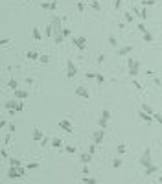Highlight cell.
<instances>
[{
  "instance_id": "29",
  "label": "cell",
  "mask_w": 162,
  "mask_h": 184,
  "mask_svg": "<svg viewBox=\"0 0 162 184\" xmlns=\"http://www.w3.org/2000/svg\"><path fill=\"white\" fill-rule=\"evenodd\" d=\"M109 44H111V46H116V44H118V40H116L114 35H109Z\"/></svg>"
},
{
  "instance_id": "41",
  "label": "cell",
  "mask_w": 162,
  "mask_h": 184,
  "mask_svg": "<svg viewBox=\"0 0 162 184\" xmlns=\"http://www.w3.org/2000/svg\"><path fill=\"white\" fill-rule=\"evenodd\" d=\"M66 153H76V146H66Z\"/></svg>"
},
{
  "instance_id": "40",
  "label": "cell",
  "mask_w": 162,
  "mask_h": 184,
  "mask_svg": "<svg viewBox=\"0 0 162 184\" xmlns=\"http://www.w3.org/2000/svg\"><path fill=\"white\" fill-rule=\"evenodd\" d=\"M142 4L146 6V8L147 6H155V0H142Z\"/></svg>"
},
{
  "instance_id": "32",
  "label": "cell",
  "mask_w": 162,
  "mask_h": 184,
  "mask_svg": "<svg viewBox=\"0 0 162 184\" xmlns=\"http://www.w3.org/2000/svg\"><path fill=\"white\" fill-rule=\"evenodd\" d=\"M63 40H65V35H63V33H57V35H55V43H63Z\"/></svg>"
},
{
  "instance_id": "37",
  "label": "cell",
  "mask_w": 162,
  "mask_h": 184,
  "mask_svg": "<svg viewBox=\"0 0 162 184\" xmlns=\"http://www.w3.org/2000/svg\"><path fill=\"white\" fill-rule=\"evenodd\" d=\"M153 118H155V120H157V121H158V124L162 125V114H158V112H155V114H153Z\"/></svg>"
},
{
  "instance_id": "15",
  "label": "cell",
  "mask_w": 162,
  "mask_h": 184,
  "mask_svg": "<svg viewBox=\"0 0 162 184\" xmlns=\"http://www.w3.org/2000/svg\"><path fill=\"white\" fill-rule=\"evenodd\" d=\"M79 160L83 162V164H90V160H92V153H83L79 156Z\"/></svg>"
},
{
  "instance_id": "14",
  "label": "cell",
  "mask_w": 162,
  "mask_h": 184,
  "mask_svg": "<svg viewBox=\"0 0 162 184\" xmlns=\"http://www.w3.org/2000/svg\"><path fill=\"white\" fill-rule=\"evenodd\" d=\"M17 105H19V99H17V98L6 101V109H8V111H11V109H15V111H17Z\"/></svg>"
},
{
  "instance_id": "6",
  "label": "cell",
  "mask_w": 162,
  "mask_h": 184,
  "mask_svg": "<svg viewBox=\"0 0 162 184\" xmlns=\"http://www.w3.org/2000/svg\"><path fill=\"white\" fill-rule=\"evenodd\" d=\"M59 129H63V131H66V133H72V131H74V127H72V124H70V120H59Z\"/></svg>"
},
{
  "instance_id": "9",
  "label": "cell",
  "mask_w": 162,
  "mask_h": 184,
  "mask_svg": "<svg viewBox=\"0 0 162 184\" xmlns=\"http://www.w3.org/2000/svg\"><path fill=\"white\" fill-rule=\"evenodd\" d=\"M31 138L35 140V142H41L44 138V133H43V129L41 127H33V134H31Z\"/></svg>"
},
{
  "instance_id": "34",
  "label": "cell",
  "mask_w": 162,
  "mask_h": 184,
  "mask_svg": "<svg viewBox=\"0 0 162 184\" xmlns=\"http://www.w3.org/2000/svg\"><path fill=\"white\" fill-rule=\"evenodd\" d=\"M96 81H98L100 85H103V83H105V77L101 76V74H96Z\"/></svg>"
},
{
  "instance_id": "28",
  "label": "cell",
  "mask_w": 162,
  "mask_h": 184,
  "mask_svg": "<svg viewBox=\"0 0 162 184\" xmlns=\"http://www.w3.org/2000/svg\"><path fill=\"white\" fill-rule=\"evenodd\" d=\"M44 33H46V37H50L52 33H54V26H46V28H44Z\"/></svg>"
},
{
  "instance_id": "8",
  "label": "cell",
  "mask_w": 162,
  "mask_h": 184,
  "mask_svg": "<svg viewBox=\"0 0 162 184\" xmlns=\"http://www.w3.org/2000/svg\"><path fill=\"white\" fill-rule=\"evenodd\" d=\"M76 96H81L83 99H90V92L87 90L85 87H77L76 88Z\"/></svg>"
},
{
  "instance_id": "1",
  "label": "cell",
  "mask_w": 162,
  "mask_h": 184,
  "mask_svg": "<svg viewBox=\"0 0 162 184\" xmlns=\"http://www.w3.org/2000/svg\"><path fill=\"white\" fill-rule=\"evenodd\" d=\"M138 162H140V166H142L144 169H146L147 166H151V164H153V160H151V149H149V147H146V149H144V153H142V156H140V160H138Z\"/></svg>"
},
{
  "instance_id": "26",
  "label": "cell",
  "mask_w": 162,
  "mask_h": 184,
  "mask_svg": "<svg viewBox=\"0 0 162 184\" xmlns=\"http://www.w3.org/2000/svg\"><path fill=\"white\" fill-rule=\"evenodd\" d=\"M144 40H146V43H153V33L146 31V33H144Z\"/></svg>"
},
{
  "instance_id": "43",
  "label": "cell",
  "mask_w": 162,
  "mask_h": 184,
  "mask_svg": "<svg viewBox=\"0 0 162 184\" xmlns=\"http://www.w3.org/2000/svg\"><path fill=\"white\" fill-rule=\"evenodd\" d=\"M22 109H24V103H22V99H19V105H17V111L20 112V111H22Z\"/></svg>"
},
{
  "instance_id": "12",
  "label": "cell",
  "mask_w": 162,
  "mask_h": 184,
  "mask_svg": "<svg viewBox=\"0 0 162 184\" xmlns=\"http://www.w3.org/2000/svg\"><path fill=\"white\" fill-rule=\"evenodd\" d=\"M13 92H15V98H17V99H22V101H24V99L28 98V92L22 90V88H17V90H13Z\"/></svg>"
},
{
  "instance_id": "48",
  "label": "cell",
  "mask_w": 162,
  "mask_h": 184,
  "mask_svg": "<svg viewBox=\"0 0 162 184\" xmlns=\"http://www.w3.org/2000/svg\"><path fill=\"white\" fill-rule=\"evenodd\" d=\"M94 151H96V144H90V147H88V153H92V155H94Z\"/></svg>"
},
{
  "instance_id": "46",
  "label": "cell",
  "mask_w": 162,
  "mask_h": 184,
  "mask_svg": "<svg viewBox=\"0 0 162 184\" xmlns=\"http://www.w3.org/2000/svg\"><path fill=\"white\" fill-rule=\"evenodd\" d=\"M76 8H77V11H83V9H85V6H83L81 2H77V4H76Z\"/></svg>"
},
{
  "instance_id": "13",
  "label": "cell",
  "mask_w": 162,
  "mask_h": 184,
  "mask_svg": "<svg viewBox=\"0 0 162 184\" xmlns=\"http://www.w3.org/2000/svg\"><path fill=\"white\" fill-rule=\"evenodd\" d=\"M41 8H43V9H52V11H57V4H55V2H43V4H41Z\"/></svg>"
},
{
  "instance_id": "11",
  "label": "cell",
  "mask_w": 162,
  "mask_h": 184,
  "mask_svg": "<svg viewBox=\"0 0 162 184\" xmlns=\"http://www.w3.org/2000/svg\"><path fill=\"white\" fill-rule=\"evenodd\" d=\"M138 118L142 120V121H147V124H151V121L155 120V118L151 116V114H147L146 111H142V109H140V111H138Z\"/></svg>"
},
{
  "instance_id": "18",
  "label": "cell",
  "mask_w": 162,
  "mask_h": 184,
  "mask_svg": "<svg viewBox=\"0 0 162 184\" xmlns=\"http://www.w3.org/2000/svg\"><path fill=\"white\" fill-rule=\"evenodd\" d=\"M157 171H158V168L155 166V164H151V166L146 168V175H153V173H157Z\"/></svg>"
},
{
  "instance_id": "51",
  "label": "cell",
  "mask_w": 162,
  "mask_h": 184,
  "mask_svg": "<svg viewBox=\"0 0 162 184\" xmlns=\"http://www.w3.org/2000/svg\"><path fill=\"white\" fill-rule=\"evenodd\" d=\"M8 125H9V124H8L6 120H2V121H0V127H2V129H4V127H8Z\"/></svg>"
},
{
  "instance_id": "33",
  "label": "cell",
  "mask_w": 162,
  "mask_h": 184,
  "mask_svg": "<svg viewBox=\"0 0 162 184\" xmlns=\"http://www.w3.org/2000/svg\"><path fill=\"white\" fill-rule=\"evenodd\" d=\"M125 151H127V147H125V144H120V146H118V153H120V155H123Z\"/></svg>"
},
{
  "instance_id": "24",
  "label": "cell",
  "mask_w": 162,
  "mask_h": 184,
  "mask_svg": "<svg viewBox=\"0 0 162 184\" xmlns=\"http://www.w3.org/2000/svg\"><path fill=\"white\" fill-rule=\"evenodd\" d=\"M112 168H114V169L122 168V158H120V156H118V158H114V160H112Z\"/></svg>"
},
{
  "instance_id": "7",
  "label": "cell",
  "mask_w": 162,
  "mask_h": 184,
  "mask_svg": "<svg viewBox=\"0 0 162 184\" xmlns=\"http://www.w3.org/2000/svg\"><path fill=\"white\" fill-rule=\"evenodd\" d=\"M74 46H77V50H85L87 48V39L85 37H76L74 39Z\"/></svg>"
},
{
  "instance_id": "42",
  "label": "cell",
  "mask_w": 162,
  "mask_h": 184,
  "mask_svg": "<svg viewBox=\"0 0 162 184\" xmlns=\"http://www.w3.org/2000/svg\"><path fill=\"white\" fill-rule=\"evenodd\" d=\"M101 116H103V118H107V120H109V118H111V111H107V109H105V111L101 112Z\"/></svg>"
},
{
  "instance_id": "35",
  "label": "cell",
  "mask_w": 162,
  "mask_h": 184,
  "mask_svg": "<svg viewBox=\"0 0 162 184\" xmlns=\"http://www.w3.org/2000/svg\"><path fill=\"white\" fill-rule=\"evenodd\" d=\"M39 61H41L43 65H48V61H50V57H48V55H41V57H39Z\"/></svg>"
},
{
  "instance_id": "21",
  "label": "cell",
  "mask_w": 162,
  "mask_h": 184,
  "mask_svg": "<svg viewBox=\"0 0 162 184\" xmlns=\"http://www.w3.org/2000/svg\"><path fill=\"white\" fill-rule=\"evenodd\" d=\"M31 35H33V39H35V40H41V31H39L37 28H35V26L31 28Z\"/></svg>"
},
{
  "instance_id": "53",
  "label": "cell",
  "mask_w": 162,
  "mask_h": 184,
  "mask_svg": "<svg viewBox=\"0 0 162 184\" xmlns=\"http://www.w3.org/2000/svg\"><path fill=\"white\" fill-rule=\"evenodd\" d=\"M2 158H9V156H8V151H6V149H2Z\"/></svg>"
},
{
  "instance_id": "22",
  "label": "cell",
  "mask_w": 162,
  "mask_h": 184,
  "mask_svg": "<svg viewBox=\"0 0 162 184\" xmlns=\"http://www.w3.org/2000/svg\"><path fill=\"white\" fill-rule=\"evenodd\" d=\"M142 111H146L147 114H151V116H153V114H155V111H153V107H149V105H147V103H142Z\"/></svg>"
},
{
  "instance_id": "4",
  "label": "cell",
  "mask_w": 162,
  "mask_h": 184,
  "mask_svg": "<svg viewBox=\"0 0 162 184\" xmlns=\"http://www.w3.org/2000/svg\"><path fill=\"white\" fill-rule=\"evenodd\" d=\"M66 70H68V72H66L68 79H74V77H76V74H77V66L74 65V61H70V59L66 61Z\"/></svg>"
},
{
  "instance_id": "23",
  "label": "cell",
  "mask_w": 162,
  "mask_h": 184,
  "mask_svg": "<svg viewBox=\"0 0 162 184\" xmlns=\"http://www.w3.org/2000/svg\"><path fill=\"white\" fill-rule=\"evenodd\" d=\"M83 182H85V184H98V180L96 179H92V177H83Z\"/></svg>"
},
{
  "instance_id": "39",
  "label": "cell",
  "mask_w": 162,
  "mask_h": 184,
  "mask_svg": "<svg viewBox=\"0 0 162 184\" xmlns=\"http://www.w3.org/2000/svg\"><path fill=\"white\" fill-rule=\"evenodd\" d=\"M90 6H92V9H96V11H100V9H101V6H100V4H98V2H96V0H94V2H92V4H90Z\"/></svg>"
},
{
  "instance_id": "31",
  "label": "cell",
  "mask_w": 162,
  "mask_h": 184,
  "mask_svg": "<svg viewBox=\"0 0 162 184\" xmlns=\"http://www.w3.org/2000/svg\"><path fill=\"white\" fill-rule=\"evenodd\" d=\"M138 17L146 20V18H147V9H146V8H142V9H140V15H138Z\"/></svg>"
},
{
  "instance_id": "38",
  "label": "cell",
  "mask_w": 162,
  "mask_h": 184,
  "mask_svg": "<svg viewBox=\"0 0 162 184\" xmlns=\"http://www.w3.org/2000/svg\"><path fill=\"white\" fill-rule=\"evenodd\" d=\"M81 173H83V177H87V175L90 173V171H88V164H83V171H81Z\"/></svg>"
},
{
  "instance_id": "49",
  "label": "cell",
  "mask_w": 162,
  "mask_h": 184,
  "mask_svg": "<svg viewBox=\"0 0 162 184\" xmlns=\"http://www.w3.org/2000/svg\"><path fill=\"white\" fill-rule=\"evenodd\" d=\"M138 30H140V31H142V33H146V31H147V28H146V26H144V24H138Z\"/></svg>"
},
{
  "instance_id": "45",
  "label": "cell",
  "mask_w": 162,
  "mask_h": 184,
  "mask_svg": "<svg viewBox=\"0 0 162 184\" xmlns=\"http://www.w3.org/2000/svg\"><path fill=\"white\" fill-rule=\"evenodd\" d=\"M8 131H9V133H15V131H17V127L13 125V124H9V125H8Z\"/></svg>"
},
{
  "instance_id": "2",
  "label": "cell",
  "mask_w": 162,
  "mask_h": 184,
  "mask_svg": "<svg viewBox=\"0 0 162 184\" xmlns=\"http://www.w3.org/2000/svg\"><path fill=\"white\" fill-rule=\"evenodd\" d=\"M24 166H19V168H15V166H9V171H8V179H19V177H22L24 175Z\"/></svg>"
},
{
  "instance_id": "36",
  "label": "cell",
  "mask_w": 162,
  "mask_h": 184,
  "mask_svg": "<svg viewBox=\"0 0 162 184\" xmlns=\"http://www.w3.org/2000/svg\"><path fill=\"white\" fill-rule=\"evenodd\" d=\"M123 17H125V20H127V22H133V15H131L129 11H125V13H123Z\"/></svg>"
},
{
  "instance_id": "19",
  "label": "cell",
  "mask_w": 162,
  "mask_h": 184,
  "mask_svg": "<svg viewBox=\"0 0 162 184\" xmlns=\"http://www.w3.org/2000/svg\"><path fill=\"white\" fill-rule=\"evenodd\" d=\"M133 52V46H123V48H120V55H127V53H131Z\"/></svg>"
},
{
  "instance_id": "25",
  "label": "cell",
  "mask_w": 162,
  "mask_h": 184,
  "mask_svg": "<svg viewBox=\"0 0 162 184\" xmlns=\"http://www.w3.org/2000/svg\"><path fill=\"white\" fill-rule=\"evenodd\" d=\"M9 166H15V168H19V166H22V162H20L19 158H9Z\"/></svg>"
},
{
  "instance_id": "20",
  "label": "cell",
  "mask_w": 162,
  "mask_h": 184,
  "mask_svg": "<svg viewBox=\"0 0 162 184\" xmlns=\"http://www.w3.org/2000/svg\"><path fill=\"white\" fill-rule=\"evenodd\" d=\"M107 118H103V116H100V120H98V125H100L101 129H107Z\"/></svg>"
},
{
  "instance_id": "5",
  "label": "cell",
  "mask_w": 162,
  "mask_h": 184,
  "mask_svg": "<svg viewBox=\"0 0 162 184\" xmlns=\"http://www.w3.org/2000/svg\"><path fill=\"white\" fill-rule=\"evenodd\" d=\"M103 138H105V129H98V131H94L92 133V142H94V144H101V142H103Z\"/></svg>"
},
{
  "instance_id": "30",
  "label": "cell",
  "mask_w": 162,
  "mask_h": 184,
  "mask_svg": "<svg viewBox=\"0 0 162 184\" xmlns=\"http://www.w3.org/2000/svg\"><path fill=\"white\" fill-rule=\"evenodd\" d=\"M37 168H39L37 162H30V164H26V169H37Z\"/></svg>"
},
{
  "instance_id": "16",
  "label": "cell",
  "mask_w": 162,
  "mask_h": 184,
  "mask_svg": "<svg viewBox=\"0 0 162 184\" xmlns=\"http://www.w3.org/2000/svg\"><path fill=\"white\" fill-rule=\"evenodd\" d=\"M41 55H39V53L37 52H26V59L28 61H37Z\"/></svg>"
},
{
  "instance_id": "47",
  "label": "cell",
  "mask_w": 162,
  "mask_h": 184,
  "mask_svg": "<svg viewBox=\"0 0 162 184\" xmlns=\"http://www.w3.org/2000/svg\"><path fill=\"white\" fill-rule=\"evenodd\" d=\"M11 43V39H4V40H0V44H2V46H8Z\"/></svg>"
},
{
  "instance_id": "10",
  "label": "cell",
  "mask_w": 162,
  "mask_h": 184,
  "mask_svg": "<svg viewBox=\"0 0 162 184\" xmlns=\"http://www.w3.org/2000/svg\"><path fill=\"white\" fill-rule=\"evenodd\" d=\"M52 26H54L55 35H57V33H61V30H63V24H61V18H59V17H54V18H52Z\"/></svg>"
},
{
  "instance_id": "44",
  "label": "cell",
  "mask_w": 162,
  "mask_h": 184,
  "mask_svg": "<svg viewBox=\"0 0 162 184\" xmlns=\"http://www.w3.org/2000/svg\"><path fill=\"white\" fill-rule=\"evenodd\" d=\"M87 77L88 79H96V72H87Z\"/></svg>"
},
{
  "instance_id": "17",
  "label": "cell",
  "mask_w": 162,
  "mask_h": 184,
  "mask_svg": "<svg viewBox=\"0 0 162 184\" xmlns=\"http://www.w3.org/2000/svg\"><path fill=\"white\" fill-rule=\"evenodd\" d=\"M52 147L54 149H61L63 147V140L61 138H52Z\"/></svg>"
},
{
  "instance_id": "27",
  "label": "cell",
  "mask_w": 162,
  "mask_h": 184,
  "mask_svg": "<svg viewBox=\"0 0 162 184\" xmlns=\"http://www.w3.org/2000/svg\"><path fill=\"white\" fill-rule=\"evenodd\" d=\"M8 87L11 88V90H17V88H19V87H17V81H15V79H9V81H8Z\"/></svg>"
},
{
  "instance_id": "3",
  "label": "cell",
  "mask_w": 162,
  "mask_h": 184,
  "mask_svg": "<svg viewBox=\"0 0 162 184\" xmlns=\"http://www.w3.org/2000/svg\"><path fill=\"white\" fill-rule=\"evenodd\" d=\"M127 66H129V76H131V77H136V74H138V68H140V63H138L136 59L129 57V61H127Z\"/></svg>"
},
{
  "instance_id": "50",
  "label": "cell",
  "mask_w": 162,
  "mask_h": 184,
  "mask_svg": "<svg viewBox=\"0 0 162 184\" xmlns=\"http://www.w3.org/2000/svg\"><path fill=\"white\" fill-rule=\"evenodd\" d=\"M63 35L68 37V35H70V30H68V28H63Z\"/></svg>"
},
{
  "instance_id": "52",
  "label": "cell",
  "mask_w": 162,
  "mask_h": 184,
  "mask_svg": "<svg viewBox=\"0 0 162 184\" xmlns=\"http://www.w3.org/2000/svg\"><path fill=\"white\" fill-rule=\"evenodd\" d=\"M103 61H105V55H100V57H98V65H101Z\"/></svg>"
}]
</instances>
